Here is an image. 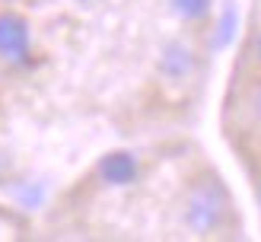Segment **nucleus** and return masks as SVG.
Here are the masks:
<instances>
[{"label":"nucleus","instance_id":"nucleus-4","mask_svg":"<svg viewBox=\"0 0 261 242\" xmlns=\"http://www.w3.org/2000/svg\"><path fill=\"white\" fill-rule=\"evenodd\" d=\"M239 67H242V76H261V25H255V29L245 35Z\"/></svg>","mask_w":261,"mask_h":242},{"label":"nucleus","instance_id":"nucleus-3","mask_svg":"<svg viewBox=\"0 0 261 242\" xmlns=\"http://www.w3.org/2000/svg\"><path fill=\"white\" fill-rule=\"evenodd\" d=\"M232 109L239 112V124L249 134H261V76H245L239 99L232 102Z\"/></svg>","mask_w":261,"mask_h":242},{"label":"nucleus","instance_id":"nucleus-2","mask_svg":"<svg viewBox=\"0 0 261 242\" xmlns=\"http://www.w3.org/2000/svg\"><path fill=\"white\" fill-rule=\"evenodd\" d=\"M38 61L35 25L22 7H0V73H25Z\"/></svg>","mask_w":261,"mask_h":242},{"label":"nucleus","instance_id":"nucleus-7","mask_svg":"<svg viewBox=\"0 0 261 242\" xmlns=\"http://www.w3.org/2000/svg\"><path fill=\"white\" fill-rule=\"evenodd\" d=\"M0 7H22V0H0Z\"/></svg>","mask_w":261,"mask_h":242},{"label":"nucleus","instance_id":"nucleus-5","mask_svg":"<svg viewBox=\"0 0 261 242\" xmlns=\"http://www.w3.org/2000/svg\"><path fill=\"white\" fill-rule=\"evenodd\" d=\"M7 169H10V159H7V150H0V178L7 175Z\"/></svg>","mask_w":261,"mask_h":242},{"label":"nucleus","instance_id":"nucleus-6","mask_svg":"<svg viewBox=\"0 0 261 242\" xmlns=\"http://www.w3.org/2000/svg\"><path fill=\"white\" fill-rule=\"evenodd\" d=\"M255 204H258V213H261V175H258V182H255Z\"/></svg>","mask_w":261,"mask_h":242},{"label":"nucleus","instance_id":"nucleus-1","mask_svg":"<svg viewBox=\"0 0 261 242\" xmlns=\"http://www.w3.org/2000/svg\"><path fill=\"white\" fill-rule=\"evenodd\" d=\"M178 223L188 236L198 239H217L232 236L239 226L236 204L229 188L223 185L214 169H204L188 178V185L178 195Z\"/></svg>","mask_w":261,"mask_h":242}]
</instances>
